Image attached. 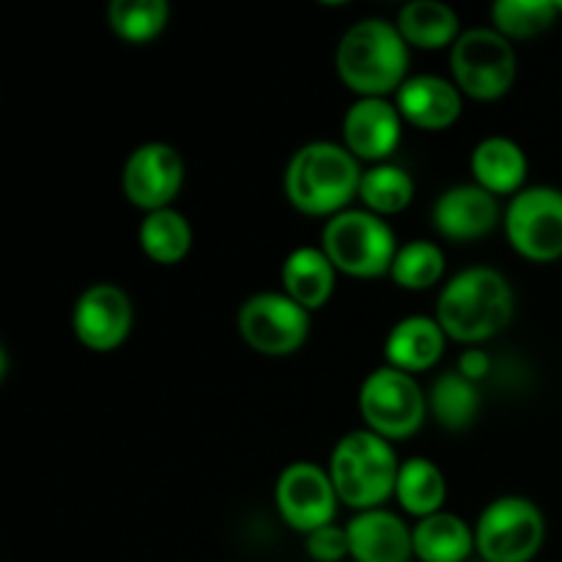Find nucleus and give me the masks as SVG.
Here are the masks:
<instances>
[{"instance_id":"nucleus-1","label":"nucleus","mask_w":562,"mask_h":562,"mask_svg":"<svg viewBox=\"0 0 562 562\" xmlns=\"http://www.w3.org/2000/svg\"><path fill=\"white\" fill-rule=\"evenodd\" d=\"M338 75L362 99L398 93L409 69V44L387 20H362L338 44Z\"/></svg>"},{"instance_id":"nucleus-2","label":"nucleus","mask_w":562,"mask_h":562,"mask_svg":"<svg viewBox=\"0 0 562 562\" xmlns=\"http://www.w3.org/2000/svg\"><path fill=\"white\" fill-rule=\"evenodd\" d=\"M514 316L508 280L486 267L456 274L437 302V322L459 344H481L503 333Z\"/></svg>"},{"instance_id":"nucleus-3","label":"nucleus","mask_w":562,"mask_h":562,"mask_svg":"<svg viewBox=\"0 0 562 562\" xmlns=\"http://www.w3.org/2000/svg\"><path fill=\"white\" fill-rule=\"evenodd\" d=\"M360 165L355 154L335 143H307L285 168V198L291 206L311 217L340 214L360 195Z\"/></svg>"},{"instance_id":"nucleus-4","label":"nucleus","mask_w":562,"mask_h":562,"mask_svg":"<svg viewBox=\"0 0 562 562\" xmlns=\"http://www.w3.org/2000/svg\"><path fill=\"white\" fill-rule=\"evenodd\" d=\"M401 464L387 439L373 431H351L335 445L329 477L338 499L355 510H376L395 494Z\"/></svg>"},{"instance_id":"nucleus-5","label":"nucleus","mask_w":562,"mask_h":562,"mask_svg":"<svg viewBox=\"0 0 562 562\" xmlns=\"http://www.w3.org/2000/svg\"><path fill=\"white\" fill-rule=\"evenodd\" d=\"M322 250L338 272L351 278H379L393 269L395 234L371 212H340L324 225Z\"/></svg>"},{"instance_id":"nucleus-6","label":"nucleus","mask_w":562,"mask_h":562,"mask_svg":"<svg viewBox=\"0 0 562 562\" xmlns=\"http://www.w3.org/2000/svg\"><path fill=\"white\" fill-rule=\"evenodd\" d=\"M456 88L481 102L505 97L516 80V53L508 38L488 27L461 33L450 53Z\"/></svg>"},{"instance_id":"nucleus-7","label":"nucleus","mask_w":562,"mask_h":562,"mask_svg":"<svg viewBox=\"0 0 562 562\" xmlns=\"http://www.w3.org/2000/svg\"><path fill=\"white\" fill-rule=\"evenodd\" d=\"M426 395L415 379L395 368H379L360 390V412L368 431L382 439H409L426 420Z\"/></svg>"},{"instance_id":"nucleus-8","label":"nucleus","mask_w":562,"mask_h":562,"mask_svg":"<svg viewBox=\"0 0 562 562\" xmlns=\"http://www.w3.org/2000/svg\"><path fill=\"white\" fill-rule=\"evenodd\" d=\"M543 516L530 499L503 497L475 527V549L486 562H530L543 543Z\"/></svg>"},{"instance_id":"nucleus-9","label":"nucleus","mask_w":562,"mask_h":562,"mask_svg":"<svg viewBox=\"0 0 562 562\" xmlns=\"http://www.w3.org/2000/svg\"><path fill=\"white\" fill-rule=\"evenodd\" d=\"M505 231L519 256L536 263L562 258V192L552 187H530L510 201Z\"/></svg>"},{"instance_id":"nucleus-10","label":"nucleus","mask_w":562,"mask_h":562,"mask_svg":"<svg viewBox=\"0 0 562 562\" xmlns=\"http://www.w3.org/2000/svg\"><path fill=\"white\" fill-rule=\"evenodd\" d=\"M307 333L311 316L285 294H256L239 311V335L258 355H294L307 340Z\"/></svg>"},{"instance_id":"nucleus-11","label":"nucleus","mask_w":562,"mask_h":562,"mask_svg":"<svg viewBox=\"0 0 562 562\" xmlns=\"http://www.w3.org/2000/svg\"><path fill=\"white\" fill-rule=\"evenodd\" d=\"M274 503H278L285 525L311 536V532L333 525L338 492L333 486V477L322 467L300 461V464L285 467L283 475L278 477Z\"/></svg>"},{"instance_id":"nucleus-12","label":"nucleus","mask_w":562,"mask_h":562,"mask_svg":"<svg viewBox=\"0 0 562 562\" xmlns=\"http://www.w3.org/2000/svg\"><path fill=\"white\" fill-rule=\"evenodd\" d=\"M184 181V162L168 143H146L130 154L121 173V187L132 206L162 212L170 206Z\"/></svg>"},{"instance_id":"nucleus-13","label":"nucleus","mask_w":562,"mask_h":562,"mask_svg":"<svg viewBox=\"0 0 562 562\" xmlns=\"http://www.w3.org/2000/svg\"><path fill=\"white\" fill-rule=\"evenodd\" d=\"M77 340L91 351H113L132 329V302L119 285L99 283L82 291L71 313Z\"/></svg>"},{"instance_id":"nucleus-14","label":"nucleus","mask_w":562,"mask_h":562,"mask_svg":"<svg viewBox=\"0 0 562 562\" xmlns=\"http://www.w3.org/2000/svg\"><path fill=\"white\" fill-rule=\"evenodd\" d=\"M499 203L477 184H461L434 203V228L450 241H475L497 225Z\"/></svg>"},{"instance_id":"nucleus-15","label":"nucleus","mask_w":562,"mask_h":562,"mask_svg":"<svg viewBox=\"0 0 562 562\" xmlns=\"http://www.w3.org/2000/svg\"><path fill=\"white\" fill-rule=\"evenodd\" d=\"M344 140L355 157L387 159L401 143V113L384 99H360L344 119Z\"/></svg>"},{"instance_id":"nucleus-16","label":"nucleus","mask_w":562,"mask_h":562,"mask_svg":"<svg viewBox=\"0 0 562 562\" xmlns=\"http://www.w3.org/2000/svg\"><path fill=\"white\" fill-rule=\"evenodd\" d=\"M349 554L357 562H409L415 554L412 532L390 510H362L346 527Z\"/></svg>"},{"instance_id":"nucleus-17","label":"nucleus","mask_w":562,"mask_h":562,"mask_svg":"<svg viewBox=\"0 0 562 562\" xmlns=\"http://www.w3.org/2000/svg\"><path fill=\"white\" fill-rule=\"evenodd\" d=\"M395 108L409 124L428 132H439L459 121L461 93L453 82L442 80V77L420 75L398 88Z\"/></svg>"},{"instance_id":"nucleus-18","label":"nucleus","mask_w":562,"mask_h":562,"mask_svg":"<svg viewBox=\"0 0 562 562\" xmlns=\"http://www.w3.org/2000/svg\"><path fill=\"white\" fill-rule=\"evenodd\" d=\"M445 329L439 322L426 316H412L395 324L393 333L387 335L384 344V357H387L390 368L404 373H420L428 371L439 362L445 355Z\"/></svg>"},{"instance_id":"nucleus-19","label":"nucleus","mask_w":562,"mask_h":562,"mask_svg":"<svg viewBox=\"0 0 562 562\" xmlns=\"http://www.w3.org/2000/svg\"><path fill=\"white\" fill-rule=\"evenodd\" d=\"M472 176L477 187L497 195H510L527 179V157L508 137H488L472 151ZM519 195V192H516Z\"/></svg>"},{"instance_id":"nucleus-20","label":"nucleus","mask_w":562,"mask_h":562,"mask_svg":"<svg viewBox=\"0 0 562 562\" xmlns=\"http://www.w3.org/2000/svg\"><path fill=\"white\" fill-rule=\"evenodd\" d=\"M285 296L305 311H316L333 296L335 267L327 252L316 247H300L283 263Z\"/></svg>"},{"instance_id":"nucleus-21","label":"nucleus","mask_w":562,"mask_h":562,"mask_svg":"<svg viewBox=\"0 0 562 562\" xmlns=\"http://www.w3.org/2000/svg\"><path fill=\"white\" fill-rule=\"evenodd\" d=\"M395 27L404 42L417 49H442L459 42V16L453 9L434 0H415L404 5Z\"/></svg>"},{"instance_id":"nucleus-22","label":"nucleus","mask_w":562,"mask_h":562,"mask_svg":"<svg viewBox=\"0 0 562 562\" xmlns=\"http://www.w3.org/2000/svg\"><path fill=\"white\" fill-rule=\"evenodd\" d=\"M412 543L423 562H464L475 547V536L459 516L437 514L417 525Z\"/></svg>"},{"instance_id":"nucleus-23","label":"nucleus","mask_w":562,"mask_h":562,"mask_svg":"<svg viewBox=\"0 0 562 562\" xmlns=\"http://www.w3.org/2000/svg\"><path fill=\"white\" fill-rule=\"evenodd\" d=\"M395 497H398L401 508L406 514L420 516V519L442 514L445 497H448L445 475L428 459L404 461L398 472V483H395Z\"/></svg>"},{"instance_id":"nucleus-24","label":"nucleus","mask_w":562,"mask_h":562,"mask_svg":"<svg viewBox=\"0 0 562 562\" xmlns=\"http://www.w3.org/2000/svg\"><path fill=\"white\" fill-rule=\"evenodd\" d=\"M477 406H481V398H477L475 382L464 379L459 371L442 373L428 395V409L448 431L470 428L477 417Z\"/></svg>"},{"instance_id":"nucleus-25","label":"nucleus","mask_w":562,"mask_h":562,"mask_svg":"<svg viewBox=\"0 0 562 562\" xmlns=\"http://www.w3.org/2000/svg\"><path fill=\"white\" fill-rule=\"evenodd\" d=\"M190 223L173 209L146 214V220L140 223V247L154 263H162V267L179 263L190 252Z\"/></svg>"},{"instance_id":"nucleus-26","label":"nucleus","mask_w":562,"mask_h":562,"mask_svg":"<svg viewBox=\"0 0 562 562\" xmlns=\"http://www.w3.org/2000/svg\"><path fill=\"white\" fill-rule=\"evenodd\" d=\"M165 0H115L108 9V22L119 38L130 44H148L168 25Z\"/></svg>"},{"instance_id":"nucleus-27","label":"nucleus","mask_w":562,"mask_h":562,"mask_svg":"<svg viewBox=\"0 0 562 562\" xmlns=\"http://www.w3.org/2000/svg\"><path fill=\"white\" fill-rule=\"evenodd\" d=\"M412 195H415L412 176L398 165H376L368 173H362L360 198L368 212L376 214V217L404 212L412 203Z\"/></svg>"},{"instance_id":"nucleus-28","label":"nucleus","mask_w":562,"mask_h":562,"mask_svg":"<svg viewBox=\"0 0 562 562\" xmlns=\"http://www.w3.org/2000/svg\"><path fill=\"white\" fill-rule=\"evenodd\" d=\"M494 31L505 38H536L554 25V0H499L492 9Z\"/></svg>"},{"instance_id":"nucleus-29","label":"nucleus","mask_w":562,"mask_h":562,"mask_svg":"<svg viewBox=\"0 0 562 562\" xmlns=\"http://www.w3.org/2000/svg\"><path fill=\"white\" fill-rule=\"evenodd\" d=\"M445 272V256L437 245L431 241H409V245L398 247L395 256L393 274L395 283L406 291H426L439 283Z\"/></svg>"},{"instance_id":"nucleus-30","label":"nucleus","mask_w":562,"mask_h":562,"mask_svg":"<svg viewBox=\"0 0 562 562\" xmlns=\"http://www.w3.org/2000/svg\"><path fill=\"white\" fill-rule=\"evenodd\" d=\"M307 554L316 562H338L349 554V532L327 525L307 536Z\"/></svg>"},{"instance_id":"nucleus-31","label":"nucleus","mask_w":562,"mask_h":562,"mask_svg":"<svg viewBox=\"0 0 562 562\" xmlns=\"http://www.w3.org/2000/svg\"><path fill=\"white\" fill-rule=\"evenodd\" d=\"M488 371H492V360L486 357V351L470 349V351H464V355H461L459 373L464 379H470V382H477V379L486 376Z\"/></svg>"},{"instance_id":"nucleus-32","label":"nucleus","mask_w":562,"mask_h":562,"mask_svg":"<svg viewBox=\"0 0 562 562\" xmlns=\"http://www.w3.org/2000/svg\"><path fill=\"white\" fill-rule=\"evenodd\" d=\"M554 9H558V14L562 11V0H554Z\"/></svg>"}]
</instances>
